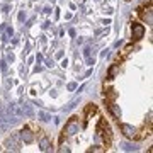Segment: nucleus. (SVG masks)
<instances>
[{
    "label": "nucleus",
    "instance_id": "nucleus-20",
    "mask_svg": "<svg viewBox=\"0 0 153 153\" xmlns=\"http://www.w3.org/2000/svg\"><path fill=\"white\" fill-rule=\"evenodd\" d=\"M7 60L12 63V61H14V55H12V53H7Z\"/></svg>",
    "mask_w": 153,
    "mask_h": 153
},
{
    "label": "nucleus",
    "instance_id": "nucleus-12",
    "mask_svg": "<svg viewBox=\"0 0 153 153\" xmlns=\"http://www.w3.org/2000/svg\"><path fill=\"white\" fill-rule=\"evenodd\" d=\"M104 97L107 99V100H114L116 99V90L114 88H105L104 90Z\"/></svg>",
    "mask_w": 153,
    "mask_h": 153
},
{
    "label": "nucleus",
    "instance_id": "nucleus-1",
    "mask_svg": "<svg viewBox=\"0 0 153 153\" xmlns=\"http://www.w3.org/2000/svg\"><path fill=\"white\" fill-rule=\"evenodd\" d=\"M95 131H97V136H100L102 140H104L105 148L111 146V143H112V131H111L109 124L105 123V119H99L97 128H95Z\"/></svg>",
    "mask_w": 153,
    "mask_h": 153
},
{
    "label": "nucleus",
    "instance_id": "nucleus-17",
    "mask_svg": "<svg viewBox=\"0 0 153 153\" xmlns=\"http://www.w3.org/2000/svg\"><path fill=\"white\" fill-rule=\"evenodd\" d=\"M88 152H105V148H102V146H92Z\"/></svg>",
    "mask_w": 153,
    "mask_h": 153
},
{
    "label": "nucleus",
    "instance_id": "nucleus-7",
    "mask_svg": "<svg viewBox=\"0 0 153 153\" xmlns=\"http://www.w3.org/2000/svg\"><path fill=\"white\" fill-rule=\"evenodd\" d=\"M19 134H21V140L24 143H33L34 141V134H33V131H31V129H29L27 126H24V128H22L21 131H19Z\"/></svg>",
    "mask_w": 153,
    "mask_h": 153
},
{
    "label": "nucleus",
    "instance_id": "nucleus-15",
    "mask_svg": "<svg viewBox=\"0 0 153 153\" xmlns=\"http://www.w3.org/2000/svg\"><path fill=\"white\" fill-rule=\"evenodd\" d=\"M117 70H119V68H117V65L111 66L109 73H107V80H112V78H114V76H116V73H117Z\"/></svg>",
    "mask_w": 153,
    "mask_h": 153
},
{
    "label": "nucleus",
    "instance_id": "nucleus-8",
    "mask_svg": "<svg viewBox=\"0 0 153 153\" xmlns=\"http://www.w3.org/2000/svg\"><path fill=\"white\" fill-rule=\"evenodd\" d=\"M104 102L107 104V109H109L111 114L114 116L116 119H119V117H121V109H119V105H116V104H114V100H107V99H104Z\"/></svg>",
    "mask_w": 153,
    "mask_h": 153
},
{
    "label": "nucleus",
    "instance_id": "nucleus-3",
    "mask_svg": "<svg viewBox=\"0 0 153 153\" xmlns=\"http://www.w3.org/2000/svg\"><path fill=\"white\" fill-rule=\"evenodd\" d=\"M19 138H21V134H17V133L10 134V138L5 140V148H7V150L19 152V150H21V141H19Z\"/></svg>",
    "mask_w": 153,
    "mask_h": 153
},
{
    "label": "nucleus",
    "instance_id": "nucleus-21",
    "mask_svg": "<svg viewBox=\"0 0 153 153\" xmlns=\"http://www.w3.org/2000/svg\"><path fill=\"white\" fill-rule=\"evenodd\" d=\"M0 68H2V70H5L7 66H5V61H0Z\"/></svg>",
    "mask_w": 153,
    "mask_h": 153
},
{
    "label": "nucleus",
    "instance_id": "nucleus-13",
    "mask_svg": "<svg viewBox=\"0 0 153 153\" xmlns=\"http://www.w3.org/2000/svg\"><path fill=\"white\" fill-rule=\"evenodd\" d=\"M90 53H92V49L88 48V46L83 49V56H85V60H87L88 65H92V63H94V60H92V56H90Z\"/></svg>",
    "mask_w": 153,
    "mask_h": 153
},
{
    "label": "nucleus",
    "instance_id": "nucleus-10",
    "mask_svg": "<svg viewBox=\"0 0 153 153\" xmlns=\"http://www.w3.org/2000/svg\"><path fill=\"white\" fill-rule=\"evenodd\" d=\"M21 114H26L27 117H33V114H34L33 105L29 104V102H26V104H22V107H21Z\"/></svg>",
    "mask_w": 153,
    "mask_h": 153
},
{
    "label": "nucleus",
    "instance_id": "nucleus-14",
    "mask_svg": "<svg viewBox=\"0 0 153 153\" xmlns=\"http://www.w3.org/2000/svg\"><path fill=\"white\" fill-rule=\"evenodd\" d=\"M121 148H123L124 152H136V150H138L133 143H123V145H121Z\"/></svg>",
    "mask_w": 153,
    "mask_h": 153
},
{
    "label": "nucleus",
    "instance_id": "nucleus-6",
    "mask_svg": "<svg viewBox=\"0 0 153 153\" xmlns=\"http://www.w3.org/2000/svg\"><path fill=\"white\" fill-rule=\"evenodd\" d=\"M121 133L124 134L126 138H129V140H133V138H136V128H133L131 124H121Z\"/></svg>",
    "mask_w": 153,
    "mask_h": 153
},
{
    "label": "nucleus",
    "instance_id": "nucleus-16",
    "mask_svg": "<svg viewBox=\"0 0 153 153\" xmlns=\"http://www.w3.org/2000/svg\"><path fill=\"white\" fill-rule=\"evenodd\" d=\"M39 117H41V121H44V123L51 119V116H49V114H46V112H39Z\"/></svg>",
    "mask_w": 153,
    "mask_h": 153
},
{
    "label": "nucleus",
    "instance_id": "nucleus-4",
    "mask_svg": "<svg viewBox=\"0 0 153 153\" xmlns=\"http://www.w3.org/2000/svg\"><path fill=\"white\" fill-rule=\"evenodd\" d=\"M131 34L133 41H140L141 38H145V26L140 22H131Z\"/></svg>",
    "mask_w": 153,
    "mask_h": 153
},
{
    "label": "nucleus",
    "instance_id": "nucleus-11",
    "mask_svg": "<svg viewBox=\"0 0 153 153\" xmlns=\"http://www.w3.org/2000/svg\"><path fill=\"white\" fill-rule=\"evenodd\" d=\"M49 148H51V140L44 136L43 140L39 141V150H41V152H48Z\"/></svg>",
    "mask_w": 153,
    "mask_h": 153
},
{
    "label": "nucleus",
    "instance_id": "nucleus-2",
    "mask_svg": "<svg viewBox=\"0 0 153 153\" xmlns=\"http://www.w3.org/2000/svg\"><path fill=\"white\" fill-rule=\"evenodd\" d=\"M78 129H80V121H78L76 116H73V117H70L68 123L65 124V131L63 133H66V136H73V134L78 133Z\"/></svg>",
    "mask_w": 153,
    "mask_h": 153
},
{
    "label": "nucleus",
    "instance_id": "nucleus-24",
    "mask_svg": "<svg viewBox=\"0 0 153 153\" xmlns=\"http://www.w3.org/2000/svg\"><path fill=\"white\" fill-rule=\"evenodd\" d=\"M36 61H38V63H41V61H43V56H41V55H38V58H36Z\"/></svg>",
    "mask_w": 153,
    "mask_h": 153
},
{
    "label": "nucleus",
    "instance_id": "nucleus-19",
    "mask_svg": "<svg viewBox=\"0 0 153 153\" xmlns=\"http://www.w3.org/2000/svg\"><path fill=\"white\" fill-rule=\"evenodd\" d=\"M76 88V83H68V90H75Z\"/></svg>",
    "mask_w": 153,
    "mask_h": 153
},
{
    "label": "nucleus",
    "instance_id": "nucleus-22",
    "mask_svg": "<svg viewBox=\"0 0 153 153\" xmlns=\"http://www.w3.org/2000/svg\"><path fill=\"white\" fill-rule=\"evenodd\" d=\"M66 65H68V60H63V61H61V66H63V68H65Z\"/></svg>",
    "mask_w": 153,
    "mask_h": 153
},
{
    "label": "nucleus",
    "instance_id": "nucleus-23",
    "mask_svg": "<svg viewBox=\"0 0 153 153\" xmlns=\"http://www.w3.org/2000/svg\"><path fill=\"white\" fill-rule=\"evenodd\" d=\"M60 17V12H58V9H55V19H58Z\"/></svg>",
    "mask_w": 153,
    "mask_h": 153
},
{
    "label": "nucleus",
    "instance_id": "nucleus-18",
    "mask_svg": "<svg viewBox=\"0 0 153 153\" xmlns=\"http://www.w3.org/2000/svg\"><path fill=\"white\" fill-rule=\"evenodd\" d=\"M24 19H26V12H24V10H21V12H19V21H21V22H24Z\"/></svg>",
    "mask_w": 153,
    "mask_h": 153
},
{
    "label": "nucleus",
    "instance_id": "nucleus-9",
    "mask_svg": "<svg viewBox=\"0 0 153 153\" xmlns=\"http://www.w3.org/2000/svg\"><path fill=\"white\" fill-rule=\"evenodd\" d=\"M95 112H97V105H95V104H87V105H85V109H83L85 124H87V121H88V116H90V114H95Z\"/></svg>",
    "mask_w": 153,
    "mask_h": 153
},
{
    "label": "nucleus",
    "instance_id": "nucleus-5",
    "mask_svg": "<svg viewBox=\"0 0 153 153\" xmlns=\"http://www.w3.org/2000/svg\"><path fill=\"white\" fill-rule=\"evenodd\" d=\"M138 14L141 16V19L146 24H152L153 22V14H152V4H148V7H140L138 9Z\"/></svg>",
    "mask_w": 153,
    "mask_h": 153
}]
</instances>
